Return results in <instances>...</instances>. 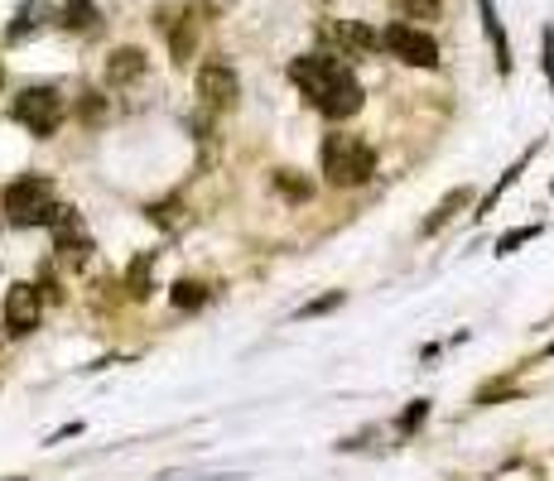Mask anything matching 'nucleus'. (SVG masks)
I'll list each match as a JSON object with an SVG mask.
<instances>
[{"label":"nucleus","mask_w":554,"mask_h":481,"mask_svg":"<svg viewBox=\"0 0 554 481\" xmlns=\"http://www.w3.org/2000/svg\"><path fill=\"white\" fill-rule=\"evenodd\" d=\"M289 82H295L328 121H352L367 102L362 82H357V73L338 53H304V59L289 63Z\"/></svg>","instance_id":"1"},{"label":"nucleus","mask_w":554,"mask_h":481,"mask_svg":"<svg viewBox=\"0 0 554 481\" xmlns=\"http://www.w3.org/2000/svg\"><path fill=\"white\" fill-rule=\"evenodd\" d=\"M318 159H323V178L332 188H362V183L377 174V150H371V140H362V135L332 131L323 140V150H318Z\"/></svg>","instance_id":"2"},{"label":"nucleus","mask_w":554,"mask_h":481,"mask_svg":"<svg viewBox=\"0 0 554 481\" xmlns=\"http://www.w3.org/2000/svg\"><path fill=\"white\" fill-rule=\"evenodd\" d=\"M0 203H5V217L15 222V226H59L63 212H68V207L53 203V183H49L44 174L15 178Z\"/></svg>","instance_id":"3"},{"label":"nucleus","mask_w":554,"mask_h":481,"mask_svg":"<svg viewBox=\"0 0 554 481\" xmlns=\"http://www.w3.org/2000/svg\"><path fill=\"white\" fill-rule=\"evenodd\" d=\"M10 116H15L20 125H30V135L49 140L53 131H59V121H63V96L53 87H24L15 96V106H10Z\"/></svg>","instance_id":"4"},{"label":"nucleus","mask_w":554,"mask_h":481,"mask_svg":"<svg viewBox=\"0 0 554 481\" xmlns=\"http://www.w3.org/2000/svg\"><path fill=\"white\" fill-rule=\"evenodd\" d=\"M381 49L391 53V59H400L405 68H439V44L424 30L405 24V20L386 24V30H381Z\"/></svg>","instance_id":"5"},{"label":"nucleus","mask_w":554,"mask_h":481,"mask_svg":"<svg viewBox=\"0 0 554 481\" xmlns=\"http://www.w3.org/2000/svg\"><path fill=\"white\" fill-rule=\"evenodd\" d=\"M198 96H203L207 111H232V106H237V96H241L237 68H232V63H207L198 73Z\"/></svg>","instance_id":"6"},{"label":"nucleus","mask_w":554,"mask_h":481,"mask_svg":"<svg viewBox=\"0 0 554 481\" xmlns=\"http://www.w3.org/2000/svg\"><path fill=\"white\" fill-rule=\"evenodd\" d=\"M39 322V285H30V279H20V285H10L5 294V328L24 337Z\"/></svg>","instance_id":"7"},{"label":"nucleus","mask_w":554,"mask_h":481,"mask_svg":"<svg viewBox=\"0 0 554 481\" xmlns=\"http://www.w3.org/2000/svg\"><path fill=\"white\" fill-rule=\"evenodd\" d=\"M323 39H328V44H338V59H342V53H371V49H381V34L367 30L362 20H328L323 24Z\"/></svg>","instance_id":"8"},{"label":"nucleus","mask_w":554,"mask_h":481,"mask_svg":"<svg viewBox=\"0 0 554 481\" xmlns=\"http://www.w3.org/2000/svg\"><path fill=\"white\" fill-rule=\"evenodd\" d=\"M135 77H145V49L126 44V49H116L106 59V87H126V82H135Z\"/></svg>","instance_id":"9"},{"label":"nucleus","mask_w":554,"mask_h":481,"mask_svg":"<svg viewBox=\"0 0 554 481\" xmlns=\"http://www.w3.org/2000/svg\"><path fill=\"white\" fill-rule=\"evenodd\" d=\"M477 10H482V30H487L492 39V49H496V73H511V44H506V30H502V20H496V5L492 0H477Z\"/></svg>","instance_id":"10"},{"label":"nucleus","mask_w":554,"mask_h":481,"mask_svg":"<svg viewBox=\"0 0 554 481\" xmlns=\"http://www.w3.org/2000/svg\"><path fill=\"white\" fill-rule=\"evenodd\" d=\"M468 197H473V193H468V188H453L449 197H443V203L434 207V212H429V217H424V226H420V236H434L439 231V226L443 222H449L453 217V212H459V207H468Z\"/></svg>","instance_id":"11"},{"label":"nucleus","mask_w":554,"mask_h":481,"mask_svg":"<svg viewBox=\"0 0 554 481\" xmlns=\"http://www.w3.org/2000/svg\"><path fill=\"white\" fill-rule=\"evenodd\" d=\"M275 193H280L285 203H309V197H313V183L299 178L295 168H275Z\"/></svg>","instance_id":"12"},{"label":"nucleus","mask_w":554,"mask_h":481,"mask_svg":"<svg viewBox=\"0 0 554 481\" xmlns=\"http://www.w3.org/2000/svg\"><path fill=\"white\" fill-rule=\"evenodd\" d=\"M193 49H198V30H193V20L184 15V20L169 30V53H174V63L184 68V63L193 59Z\"/></svg>","instance_id":"13"},{"label":"nucleus","mask_w":554,"mask_h":481,"mask_svg":"<svg viewBox=\"0 0 554 481\" xmlns=\"http://www.w3.org/2000/svg\"><path fill=\"white\" fill-rule=\"evenodd\" d=\"M169 299H174V308H184V313H198L207 304V285H198V279H178L169 289Z\"/></svg>","instance_id":"14"},{"label":"nucleus","mask_w":554,"mask_h":481,"mask_svg":"<svg viewBox=\"0 0 554 481\" xmlns=\"http://www.w3.org/2000/svg\"><path fill=\"white\" fill-rule=\"evenodd\" d=\"M59 24H63V30H92V24H96V5H92V0H68V5L59 10Z\"/></svg>","instance_id":"15"},{"label":"nucleus","mask_w":554,"mask_h":481,"mask_svg":"<svg viewBox=\"0 0 554 481\" xmlns=\"http://www.w3.org/2000/svg\"><path fill=\"white\" fill-rule=\"evenodd\" d=\"M44 15H49V10L39 5V0H30V5H20L15 24H10V44H20L24 34H39V24H44Z\"/></svg>","instance_id":"16"},{"label":"nucleus","mask_w":554,"mask_h":481,"mask_svg":"<svg viewBox=\"0 0 554 481\" xmlns=\"http://www.w3.org/2000/svg\"><path fill=\"white\" fill-rule=\"evenodd\" d=\"M150 265H155V256H141V260L131 265V275H126L131 299H150Z\"/></svg>","instance_id":"17"},{"label":"nucleus","mask_w":554,"mask_h":481,"mask_svg":"<svg viewBox=\"0 0 554 481\" xmlns=\"http://www.w3.org/2000/svg\"><path fill=\"white\" fill-rule=\"evenodd\" d=\"M395 10H400L405 20H439L443 0H395Z\"/></svg>","instance_id":"18"},{"label":"nucleus","mask_w":554,"mask_h":481,"mask_svg":"<svg viewBox=\"0 0 554 481\" xmlns=\"http://www.w3.org/2000/svg\"><path fill=\"white\" fill-rule=\"evenodd\" d=\"M540 236V226L531 222V226H516V231H506L502 240H496V256H511L516 246H525V240H535Z\"/></svg>","instance_id":"19"},{"label":"nucleus","mask_w":554,"mask_h":481,"mask_svg":"<svg viewBox=\"0 0 554 481\" xmlns=\"http://www.w3.org/2000/svg\"><path fill=\"white\" fill-rule=\"evenodd\" d=\"M424 419H429V400H414V404L405 409V414H400V423H395V429H400V433H414Z\"/></svg>","instance_id":"20"},{"label":"nucleus","mask_w":554,"mask_h":481,"mask_svg":"<svg viewBox=\"0 0 554 481\" xmlns=\"http://www.w3.org/2000/svg\"><path fill=\"white\" fill-rule=\"evenodd\" d=\"M342 304V289H332V294H323V299H313V304H304L299 308V318H318V313H332V308Z\"/></svg>","instance_id":"21"},{"label":"nucleus","mask_w":554,"mask_h":481,"mask_svg":"<svg viewBox=\"0 0 554 481\" xmlns=\"http://www.w3.org/2000/svg\"><path fill=\"white\" fill-rule=\"evenodd\" d=\"M82 116H87L92 125L102 121V96H96V92H87V102H82Z\"/></svg>","instance_id":"22"},{"label":"nucleus","mask_w":554,"mask_h":481,"mask_svg":"<svg viewBox=\"0 0 554 481\" xmlns=\"http://www.w3.org/2000/svg\"><path fill=\"white\" fill-rule=\"evenodd\" d=\"M545 77L554 82V30H545Z\"/></svg>","instance_id":"23"},{"label":"nucleus","mask_w":554,"mask_h":481,"mask_svg":"<svg viewBox=\"0 0 554 481\" xmlns=\"http://www.w3.org/2000/svg\"><path fill=\"white\" fill-rule=\"evenodd\" d=\"M549 357H554V342H549Z\"/></svg>","instance_id":"24"}]
</instances>
